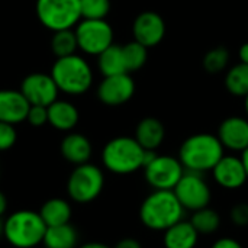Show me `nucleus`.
Wrapping results in <instances>:
<instances>
[{
	"label": "nucleus",
	"mask_w": 248,
	"mask_h": 248,
	"mask_svg": "<svg viewBox=\"0 0 248 248\" xmlns=\"http://www.w3.org/2000/svg\"><path fill=\"white\" fill-rule=\"evenodd\" d=\"M185 173L179 158L171 155H157L144 166L147 183L155 190H173Z\"/></svg>",
	"instance_id": "nucleus-9"
},
{
	"label": "nucleus",
	"mask_w": 248,
	"mask_h": 248,
	"mask_svg": "<svg viewBox=\"0 0 248 248\" xmlns=\"http://www.w3.org/2000/svg\"><path fill=\"white\" fill-rule=\"evenodd\" d=\"M97 99L110 108L128 103L135 94V81L129 73L108 76L99 83L96 90Z\"/></svg>",
	"instance_id": "nucleus-11"
},
{
	"label": "nucleus",
	"mask_w": 248,
	"mask_h": 248,
	"mask_svg": "<svg viewBox=\"0 0 248 248\" xmlns=\"http://www.w3.org/2000/svg\"><path fill=\"white\" fill-rule=\"evenodd\" d=\"M230 62V52L224 46H217L203 57V67L208 73H221Z\"/></svg>",
	"instance_id": "nucleus-28"
},
{
	"label": "nucleus",
	"mask_w": 248,
	"mask_h": 248,
	"mask_svg": "<svg viewBox=\"0 0 248 248\" xmlns=\"http://www.w3.org/2000/svg\"><path fill=\"white\" fill-rule=\"evenodd\" d=\"M217 137L224 148L243 153L248 147V119L241 116H230L224 119Z\"/></svg>",
	"instance_id": "nucleus-15"
},
{
	"label": "nucleus",
	"mask_w": 248,
	"mask_h": 248,
	"mask_svg": "<svg viewBox=\"0 0 248 248\" xmlns=\"http://www.w3.org/2000/svg\"><path fill=\"white\" fill-rule=\"evenodd\" d=\"M46 225L39 212L17 211L12 214L3 230V237L16 248H32L42 243Z\"/></svg>",
	"instance_id": "nucleus-5"
},
{
	"label": "nucleus",
	"mask_w": 248,
	"mask_h": 248,
	"mask_svg": "<svg viewBox=\"0 0 248 248\" xmlns=\"http://www.w3.org/2000/svg\"><path fill=\"white\" fill-rule=\"evenodd\" d=\"M6 206H7V202H6V198H4V195L0 192V217L4 214V211H6Z\"/></svg>",
	"instance_id": "nucleus-36"
},
{
	"label": "nucleus",
	"mask_w": 248,
	"mask_h": 248,
	"mask_svg": "<svg viewBox=\"0 0 248 248\" xmlns=\"http://www.w3.org/2000/svg\"><path fill=\"white\" fill-rule=\"evenodd\" d=\"M238 55H240L241 62L248 64V42L241 45V48H240V51H238Z\"/></svg>",
	"instance_id": "nucleus-35"
},
{
	"label": "nucleus",
	"mask_w": 248,
	"mask_h": 248,
	"mask_svg": "<svg viewBox=\"0 0 248 248\" xmlns=\"http://www.w3.org/2000/svg\"><path fill=\"white\" fill-rule=\"evenodd\" d=\"M225 87L235 97H246L248 94V64L240 62L231 67L225 76Z\"/></svg>",
	"instance_id": "nucleus-24"
},
{
	"label": "nucleus",
	"mask_w": 248,
	"mask_h": 248,
	"mask_svg": "<svg viewBox=\"0 0 248 248\" xmlns=\"http://www.w3.org/2000/svg\"><path fill=\"white\" fill-rule=\"evenodd\" d=\"M3 230H4V222H1V219H0V237L3 235Z\"/></svg>",
	"instance_id": "nucleus-40"
},
{
	"label": "nucleus",
	"mask_w": 248,
	"mask_h": 248,
	"mask_svg": "<svg viewBox=\"0 0 248 248\" xmlns=\"http://www.w3.org/2000/svg\"><path fill=\"white\" fill-rule=\"evenodd\" d=\"M211 248H244V247H243L237 240L227 237V238H219L218 241H215V243H214V246H212Z\"/></svg>",
	"instance_id": "nucleus-33"
},
{
	"label": "nucleus",
	"mask_w": 248,
	"mask_h": 248,
	"mask_svg": "<svg viewBox=\"0 0 248 248\" xmlns=\"http://www.w3.org/2000/svg\"><path fill=\"white\" fill-rule=\"evenodd\" d=\"M51 77L60 93L67 96H81L93 86V70L89 61L77 54L57 58L51 67Z\"/></svg>",
	"instance_id": "nucleus-1"
},
{
	"label": "nucleus",
	"mask_w": 248,
	"mask_h": 248,
	"mask_svg": "<svg viewBox=\"0 0 248 248\" xmlns=\"http://www.w3.org/2000/svg\"><path fill=\"white\" fill-rule=\"evenodd\" d=\"M224 155V147L217 135L195 134L183 141L179 150V161L186 171L205 173L212 170Z\"/></svg>",
	"instance_id": "nucleus-2"
},
{
	"label": "nucleus",
	"mask_w": 248,
	"mask_h": 248,
	"mask_svg": "<svg viewBox=\"0 0 248 248\" xmlns=\"http://www.w3.org/2000/svg\"><path fill=\"white\" fill-rule=\"evenodd\" d=\"M92 151H93L92 142L83 134L70 132L61 141V154H62V157L68 163H71L74 166L89 163V160L92 157Z\"/></svg>",
	"instance_id": "nucleus-18"
},
{
	"label": "nucleus",
	"mask_w": 248,
	"mask_h": 248,
	"mask_svg": "<svg viewBox=\"0 0 248 248\" xmlns=\"http://www.w3.org/2000/svg\"><path fill=\"white\" fill-rule=\"evenodd\" d=\"M77 49H78V45H77L74 29H62V31L52 32L51 51L57 58L73 55L76 54Z\"/></svg>",
	"instance_id": "nucleus-25"
},
{
	"label": "nucleus",
	"mask_w": 248,
	"mask_h": 248,
	"mask_svg": "<svg viewBox=\"0 0 248 248\" xmlns=\"http://www.w3.org/2000/svg\"><path fill=\"white\" fill-rule=\"evenodd\" d=\"M166 35L164 19L153 10L141 12L132 23L134 41L140 42L145 48L157 46Z\"/></svg>",
	"instance_id": "nucleus-13"
},
{
	"label": "nucleus",
	"mask_w": 248,
	"mask_h": 248,
	"mask_svg": "<svg viewBox=\"0 0 248 248\" xmlns=\"http://www.w3.org/2000/svg\"><path fill=\"white\" fill-rule=\"evenodd\" d=\"M80 248H110L108 247V246H105V244H102V243H87V244H84L83 247Z\"/></svg>",
	"instance_id": "nucleus-38"
},
{
	"label": "nucleus",
	"mask_w": 248,
	"mask_h": 248,
	"mask_svg": "<svg viewBox=\"0 0 248 248\" xmlns=\"http://www.w3.org/2000/svg\"><path fill=\"white\" fill-rule=\"evenodd\" d=\"M39 215L42 221L45 222L46 227H57V225H64L70 222L71 218V206L67 201L64 199H49L46 201Z\"/></svg>",
	"instance_id": "nucleus-22"
},
{
	"label": "nucleus",
	"mask_w": 248,
	"mask_h": 248,
	"mask_svg": "<svg viewBox=\"0 0 248 248\" xmlns=\"http://www.w3.org/2000/svg\"><path fill=\"white\" fill-rule=\"evenodd\" d=\"M113 248H142L135 238H124Z\"/></svg>",
	"instance_id": "nucleus-34"
},
{
	"label": "nucleus",
	"mask_w": 248,
	"mask_h": 248,
	"mask_svg": "<svg viewBox=\"0 0 248 248\" xmlns=\"http://www.w3.org/2000/svg\"><path fill=\"white\" fill-rule=\"evenodd\" d=\"M17 140V134L15 129V125L0 122V151L10 150Z\"/></svg>",
	"instance_id": "nucleus-30"
},
{
	"label": "nucleus",
	"mask_w": 248,
	"mask_h": 248,
	"mask_svg": "<svg viewBox=\"0 0 248 248\" xmlns=\"http://www.w3.org/2000/svg\"><path fill=\"white\" fill-rule=\"evenodd\" d=\"M97 70L100 71V74L103 77L128 73L126 65H125L122 45L112 44L102 54H99L97 55Z\"/></svg>",
	"instance_id": "nucleus-21"
},
{
	"label": "nucleus",
	"mask_w": 248,
	"mask_h": 248,
	"mask_svg": "<svg viewBox=\"0 0 248 248\" xmlns=\"http://www.w3.org/2000/svg\"><path fill=\"white\" fill-rule=\"evenodd\" d=\"M29 103L20 90L1 89L0 90V122L17 125L26 121Z\"/></svg>",
	"instance_id": "nucleus-16"
},
{
	"label": "nucleus",
	"mask_w": 248,
	"mask_h": 248,
	"mask_svg": "<svg viewBox=\"0 0 248 248\" xmlns=\"http://www.w3.org/2000/svg\"><path fill=\"white\" fill-rule=\"evenodd\" d=\"M26 121L32 126H36V128L44 126L45 124H48V109L45 106L31 105L28 115H26Z\"/></svg>",
	"instance_id": "nucleus-31"
},
{
	"label": "nucleus",
	"mask_w": 248,
	"mask_h": 248,
	"mask_svg": "<svg viewBox=\"0 0 248 248\" xmlns=\"http://www.w3.org/2000/svg\"><path fill=\"white\" fill-rule=\"evenodd\" d=\"M105 185V177L97 166L84 163L76 166L67 182V192L74 202L89 203L94 201Z\"/></svg>",
	"instance_id": "nucleus-8"
},
{
	"label": "nucleus",
	"mask_w": 248,
	"mask_h": 248,
	"mask_svg": "<svg viewBox=\"0 0 248 248\" xmlns=\"http://www.w3.org/2000/svg\"><path fill=\"white\" fill-rule=\"evenodd\" d=\"M173 192L182 203V206L192 212L209 206L212 198L211 189L201 176V173L186 170L179 183L176 185V187L173 189Z\"/></svg>",
	"instance_id": "nucleus-10"
},
{
	"label": "nucleus",
	"mask_w": 248,
	"mask_h": 248,
	"mask_svg": "<svg viewBox=\"0 0 248 248\" xmlns=\"http://www.w3.org/2000/svg\"><path fill=\"white\" fill-rule=\"evenodd\" d=\"M145 150L132 137H116L110 140L103 151V166L115 174H131L144 167Z\"/></svg>",
	"instance_id": "nucleus-4"
},
{
	"label": "nucleus",
	"mask_w": 248,
	"mask_h": 248,
	"mask_svg": "<svg viewBox=\"0 0 248 248\" xmlns=\"http://www.w3.org/2000/svg\"><path fill=\"white\" fill-rule=\"evenodd\" d=\"M241 161H243V164H244V169H246V173H247V177H248V147L244 150V151H243Z\"/></svg>",
	"instance_id": "nucleus-37"
},
{
	"label": "nucleus",
	"mask_w": 248,
	"mask_h": 248,
	"mask_svg": "<svg viewBox=\"0 0 248 248\" xmlns=\"http://www.w3.org/2000/svg\"><path fill=\"white\" fill-rule=\"evenodd\" d=\"M42 243L46 248H74L77 244V231L70 224L46 227Z\"/></svg>",
	"instance_id": "nucleus-23"
},
{
	"label": "nucleus",
	"mask_w": 248,
	"mask_h": 248,
	"mask_svg": "<svg viewBox=\"0 0 248 248\" xmlns=\"http://www.w3.org/2000/svg\"><path fill=\"white\" fill-rule=\"evenodd\" d=\"M199 240V234L190 222L179 221L164 231L166 248H195Z\"/></svg>",
	"instance_id": "nucleus-20"
},
{
	"label": "nucleus",
	"mask_w": 248,
	"mask_h": 248,
	"mask_svg": "<svg viewBox=\"0 0 248 248\" xmlns=\"http://www.w3.org/2000/svg\"><path fill=\"white\" fill-rule=\"evenodd\" d=\"M190 224L195 227V230L198 231V234H214L215 231H218L219 225H221V217L217 211L211 209L209 206L198 209L193 212L192 215V221Z\"/></svg>",
	"instance_id": "nucleus-26"
},
{
	"label": "nucleus",
	"mask_w": 248,
	"mask_h": 248,
	"mask_svg": "<svg viewBox=\"0 0 248 248\" xmlns=\"http://www.w3.org/2000/svg\"><path fill=\"white\" fill-rule=\"evenodd\" d=\"M185 208L173 190H155L145 198L140 208L141 222L153 231H166L182 221Z\"/></svg>",
	"instance_id": "nucleus-3"
},
{
	"label": "nucleus",
	"mask_w": 248,
	"mask_h": 248,
	"mask_svg": "<svg viewBox=\"0 0 248 248\" xmlns=\"http://www.w3.org/2000/svg\"><path fill=\"white\" fill-rule=\"evenodd\" d=\"M81 19H106L110 13V0H80Z\"/></svg>",
	"instance_id": "nucleus-29"
},
{
	"label": "nucleus",
	"mask_w": 248,
	"mask_h": 248,
	"mask_svg": "<svg viewBox=\"0 0 248 248\" xmlns=\"http://www.w3.org/2000/svg\"><path fill=\"white\" fill-rule=\"evenodd\" d=\"M215 182L228 190L240 189L248 180L241 158L234 155H222V158L212 169Z\"/></svg>",
	"instance_id": "nucleus-14"
},
{
	"label": "nucleus",
	"mask_w": 248,
	"mask_h": 248,
	"mask_svg": "<svg viewBox=\"0 0 248 248\" xmlns=\"http://www.w3.org/2000/svg\"><path fill=\"white\" fill-rule=\"evenodd\" d=\"M122 51H124L126 71L129 74L141 70L145 65L147 58H148V48H145L140 42L137 41L126 42L125 45H122Z\"/></svg>",
	"instance_id": "nucleus-27"
},
{
	"label": "nucleus",
	"mask_w": 248,
	"mask_h": 248,
	"mask_svg": "<svg viewBox=\"0 0 248 248\" xmlns=\"http://www.w3.org/2000/svg\"><path fill=\"white\" fill-rule=\"evenodd\" d=\"M244 109H246V115H247L248 119V94L244 97Z\"/></svg>",
	"instance_id": "nucleus-39"
},
{
	"label": "nucleus",
	"mask_w": 248,
	"mask_h": 248,
	"mask_svg": "<svg viewBox=\"0 0 248 248\" xmlns=\"http://www.w3.org/2000/svg\"><path fill=\"white\" fill-rule=\"evenodd\" d=\"M74 33L78 49L90 57H97L113 44V28L106 19H81Z\"/></svg>",
	"instance_id": "nucleus-7"
},
{
	"label": "nucleus",
	"mask_w": 248,
	"mask_h": 248,
	"mask_svg": "<svg viewBox=\"0 0 248 248\" xmlns=\"http://www.w3.org/2000/svg\"><path fill=\"white\" fill-rule=\"evenodd\" d=\"M48 124L61 132H70L76 128L80 119L78 109L68 100L57 99L48 108Z\"/></svg>",
	"instance_id": "nucleus-17"
},
{
	"label": "nucleus",
	"mask_w": 248,
	"mask_h": 248,
	"mask_svg": "<svg viewBox=\"0 0 248 248\" xmlns=\"http://www.w3.org/2000/svg\"><path fill=\"white\" fill-rule=\"evenodd\" d=\"M166 129L157 118H144L135 128V140L145 151H155L164 141Z\"/></svg>",
	"instance_id": "nucleus-19"
},
{
	"label": "nucleus",
	"mask_w": 248,
	"mask_h": 248,
	"mask_svg": "<svg viewBox=\"0 0 248 248\" xmlns=\"http://www.w3.org/2000/svg\"><path fill=\"white\" fill-rule=\"evenodd\" d=\"M20 93L29 105H38L48 108L58 99L60 90L52 80L51 74L46 73H31L20 83Z\"/></svg>",
	"instance_id": "nucleus-12"
},
{
	"label": "nucleus",
	"mask_w": 248,
	"mask_h": 248,
	"mask_svg": "<svg viewBox=\"0 0 248 248\" xmlns=\"http://www.w3.org/2000/svg\"><path fill=\"white\" fill-rule=\"evenodd\" d=\"M35 13L39 23L51 32L74 29L81 20L80 0H36Z\"/></svg>",
	"instance_id": "nucleus-6"
},
{
	"label": "nucleus",
	"mask_w": 248,
	"mask_h": 248,
	"mask_svg": "<svg viewBox=\"0 0 248 248\" xmlns=\"http://www.w3.org/2000/svg\"><path fill=\"white\" fill-rule=\"evenodd\" d=\"M231 221L234 225L244 228L248 227V203H237L232 209H231Z\"/></svg>",
	"instance_id": "nucleus-32"
}]
</instances>
